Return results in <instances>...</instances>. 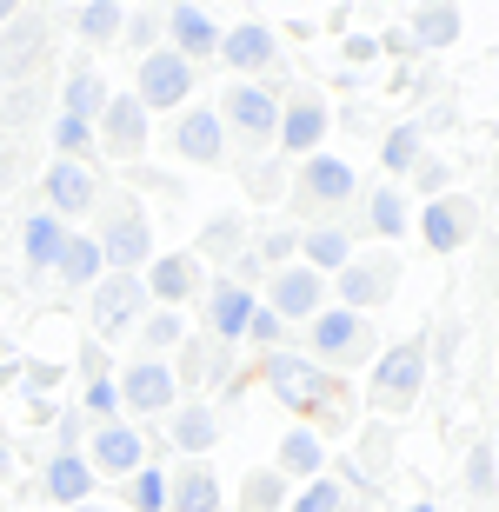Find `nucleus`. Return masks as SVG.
<instances>
[{
	"label": "nucleus",
	"mask_w": 499,
	"mask_h": 512,
	"mask_svg": "<svg viewBox=\"0 0 499 512\" xmlns=\"http://www.w3.org/2000/svg\"><path fill=\"white\" fill-rule=\"evenodd\" d=\"M40 193H47V213L54 220H80V213L100 207V180L87 160H47L40 167Z\"/></svg>",
	"instance_id": "dca6fc26"
},
{
	"label": "nucleus",
	"mask_w": 499,
	"mask_h": 512,
	"mask_svg": "<svg viewBox=\"0 0 499 512\" xmlns=\"http://www.w3.org/2000/svg\"><path fill=\"white\" fill-rule=\"evenodd\" d=\"M373 353V320L366 313H346V306H320L307 320V360L313 366H366Z\"/></svg>",
	"instance_id": "f03ea898"
},
{
	"label": "nucleus",
	"mask_w": 499,
	"mask_h": 512,
	"mask_svg": "<svg viewBox=\"0 0 499 512\" xmlns=\"http://www.w3.org/2000/svg\"><path fill=\"white\" fill-rule=\"evenodd\" d=\"M27 173H34V160H27V133H7V140H0V193L20 187Z\"/></svg>",
	"instance_id": "09e8293b"
},
{
	"label": "nucleus",
	"mask_w": 499,
	"mask_h": 512,
	"mask_svg": "<svg viewBox=\"0 0 499 512\" xmlns=\"http://www.w3.org/2000/svg\"><path fill=\"white\" fill-rule=\"evenodd\" d=\"M240 180H247V193L260 200V207H273V200L287 193V160H267V153H253L247 167H240Z\"/></svg>",
	"instance_id": "ea45409f"
},
{
	"label": "nucleus",
	"mask_w": 499,
	"mask_h": 512,
	"mask_svg": "<svg viewBox=\"0 0 499 512\" xmlns=\"http://www.w3.org/2000/svg\"><path fill=\"white\" fill-rule=\"evenodd\" d=\"M100 107H107V80H100V67H94V60H80L74 74H67L60 114H74V120H87V127H94V120H100Z\"/></svg>",
	"instance_id": "e433bc0d"
},
{
	"label": "nucleus",
	"mask_w": 499,
	"mask_h": 512,
	"mask_svg": "<svg viewBox=\"0 0 499 512\" xmlns=\"http://www.w3.org/2000/svg\"><path fill=\"white\" fill-rule=\"evenodd\" d=\"M460 7H420V14L406 20V47H426V54H446L453 40H460Z\"/></svg>",
	"instance_id": "c9c22d12"
},
{
	"label": "nucleus",
	"mask_w": 499,
	"mask_h": 512,
	"mask_svg": "<svg viewBox=\"0 0 499 512\" xmlns=\"http://www.w3.org/2000/svg\"><path fill=\"white\" fill-rule=\"evenodd\" d=\"M193 80H200V67H187V60L173 54V47H154L147 60H134V100L140 114H180V107H193Z\"/></svg>",
	"instance_id": "7ed1b4c3"
},
{
	"label": "nucleus",
	"mask_w": 499,
	"mask_h": 512,
	"mask_svg": "<svg viewBox=\"0 0 499 512\" xmlns=\"http://www.w3.org/2000/svg\"><path fill=\"white\" fill-rule=\"evenodd\" d=\"M340 54L353 60V67H366V60L380 54V40H373V34H346V47H340Z\"/></svg>",
	"instance_id": "6e6d98bb"
},
{
	"label": "nucleus",
	"mask_w": 499,
	"mask_h": 512,
	"mask_svg": "<svg viewBox=\"0 0 499 512\" xmlns=\"http://www.w3.org/2000/svg\"><path fill=\"white\" fill-rule=\"evenodd\" d=\"M173 153L187 160V167H220L227 160V127L213 107H180L173 114Z\"/></svg>",
	"instance_id": "4be33fe9"
},
{
	"label": "nucleus",
	"mask_w": 499,
	"mask_h": 512,
	"mask_svg": "<svg viewBox=\"0 0 499 512\" xmlns=\"http://www.w3.org/2000/svg\"><path fill=\"white\" fill-rule=\"evenodd\" d=\"M80 419H87V426H114V419H120L114 380H87V386H80Z\"/></svg>",
	"instance_id": "c03bdc74"
},
{
	"label": "nucleus",
	"mask_w": 499,
	"mask_h": 512,
	"mask_svg": "<svg viewBox=\"0 0 499 512\" xmlns=\"http://www.w3.org/2000/svg\"><path fill=\"white\" fill-rule=\"evenodd\" d=\"M74 27H80V40L107 47V40H120V27H127V7H120V0H87L74 14Z\"/></svg>",
	"instance_id": "4c0bfd02"
},
{
	"label": "nucleus",
	"mask_w": 499,
	"mask_h": 512,
	"mask_svg": "<svg viewBox=\"0 0 499 512\" xmlns=\"http://www.w3.org/2000/svg\"><path fill=\"white\" fill-rule=\"evenodd\" d=\"M87 433H94V426L80 419V406H60V413H54V453H80Z\"/></svg>",
	"instance_id": "3c124183"
},
{
	"label": "nucleus",
	"mask_w": 499,
	"mask_h": 512,
	"mask_svg": "<svg viewBox=\"0 0 499 512\" xmlns=\"http://www.w3.org/2000/svg\"><path fill=\"white\" fill-rule=\"evenodd\" d=\"M54 27L40 14H14L7 34H0V87H20V80H40V54H47Z\"/></svg>",
	"instance_id": "a211bd4d"
},
{
	"label": "nucleus",
	"mask_w": 499,
	"mask_h": 512,
	"mask_svg": "<svg viewBox=\"0 0 499 512\" xmlns=\"http://www.w3.org/2000/svg\"><path fill=\"white\" fill-rule=\"evenodd\" d=\"M293 486L280 473H247L240 479V512H287Z\"/></svg>",
	"instance_id": "58836bf2"
},
{
	"label": "nucleus",
	"mask_w": 499,
	"mask_h": 512,
	"mask_svg": "<svg viewBox=\"0 0 499 512\" xmlns=\"http://www.w3.org/2000/svg\"><path fill=\"white\" fill-rule=\"evenodd\" d=\"M213 114H220L227 140L240 133V140H247V147L260 153V147H273V127H280V94H273L267 80H233L227 100H220Z\"/></svg>",
	"instance_id": "6e6552de"
},
{
	"label": "nucleus",
	"mask_w": 499,
	"mask_h": 512,
	"mask_svg": "<svg viewBox=\"0 0 499 512\" xmlns=\"http://www.w3.org/2000/svg\"><path fill=\"white\" fill-rule=\"evenodd\" d=\"M140 313H147V286L140 273H107V280L87 293V340H120V333H134Z\"/></svg>",
	"instance_id": "0eeeda50"
},
{
	"label": "nucleus",
	"mask_w": 499,
	"mask_h": 512,
	"mask_svg": "<svg viewBox=\"0 0 499 512\" xmlns=\"http://www.w3.org/2000/svg\"><path fill=\"white\" fill-rule=\"evenodd\" d=\"M253 260L273 266V273H280V266H293V260H300V227H267L260 240H253Z\"/></svg>",
	"instance_id": "37998d69"
},
{
	"label": "nucleus",
	"mask_w": 499,
	"mask_h": 512,
	"mask_svg": "<svg viewBox=\"0 0 499 512\" xmlns=\"http://www.w3.org/2000/svg\"><path fill=\"white\" fill-rule=\"evenodd\" d=\"M327 133H333V107L320 87H300V94L280 100V127H273V147L287 153L293 167L313 160V153H327Z\"/></svg>",
	"instance_id": "39448f33"
},
{
	"label": "nucleus",
	"mask_w": 499,
	"mask_h": 512,
	"mask_svg": "<svg viewBox=\"0 0 499 512\" xmlns=\"http://www.w3.org/2000/svg\"><path fill=\"white\" fill-rule=\"evenodd\" d=\"M60 247H67V220H54L47 207H34L20 220V266H27L34 280H47L60 266Z\"/></svg>",
	"instance_id": "bb28decb"
},
{
	"label": "nucleus",
	"mask_w": 499,
	"mask_h": 512,
	"mask_svg": "<svg viewBox=\"0 0 499 512\" xmlns=\"http://www.w3.org/2000/svg\"><path fill=\"white\" fill-rule=\"evenodd\" d=\"M94 466H87V459L80 453H47V466H40V493H47V506H87V499H94Z\"/></svg>",
	"instance_id": "a878e982"
},
{
	"label": "nucleus",
	"mask_w": 499,
	"mask_h": 512,
	"mask_svg": "<svg viewBox=\"0 0 499 512\" xmlns=\"http://www.w3.org/2000/svg\"><path fill=\"white\" fill-rule=\"evenodd\" d=\"M406 180H413L426 200H446V193H453V160H433V153H426V160L406 173Z\"/></svg>",
	"instance_id": "8fccbe9b"
},
{
	"label": "nucleus",
	"mask_w": 499,
	"mask_h": 512,
	"mask_svg": "<svg viewBox=\"0 0 499 512\" xmlns=\"http://www.w3.org/2000/svg\"><path fill=\"white\" fill-rule=\"evenodd\" d=\"M193 326H187V313H167V306H147L140 313V326H134V340H140V360H173V346L187 340Z\"/></svg>",
	"instance_id": "72a5a7b5"
},
{
	"label": "nucleus",
	"mask_w": 499,
	"mask_h": 512,
	"mask_svg": "<svg viewBox=\"0 0 499 512\" xmlns=\"http://www.w3.org/2000/svg\"><path fill=\"white\" fill-rule=\"evenodd\" d=\"M353 253H360V247H353V227H340V220L300 227V266H307V273H320V280H333Z\"/></svg>",
	"instance_id": "cd10ccee"
},
{
	"label": "nucleus",
	"mask_w": 499,
	"mask_h": 512,
	"mask_svg": "<svg viewBox=\"0 0 499 512\" xmlns=\"http://www.w3.org/2000/svg\"><path fill=\"white\" fill-rule=\"evenodd\" d=\"M420 160H426V127H420V120H393V127L380 133V167H386V180L400 187Z\"/></svg>",
	"instance_id": "2f4dec72"
},
{
	"label": "nucleus",
	"mask_w": 499,
	"mask_h": 512,
	"mask_svg": "<svg viewBox=\"0 0 499 512\" xmlns=\"http://www.w3.org/2000/svg\"><path fill=\"white\" fill-rule=\"evenodd\" d=\"M54 280L67 286V293H94V286L107 280V260H100V240H94V233H67Z\"/></svg>",
	"instance_id": "7c9ffc66"
},
{
	"label": "nucleus",
	"mask_w": 499,
	"mask_h": 512,
	"mask_svg": "<svg viewBox=\"0 0 499 512\" xmlns=\"http://www.w3.org/2000/svg\"><path fill=\"white\" fill-rule=\"evenodd\" d=\"M140 286H147V306H167V313H180L187 300H200L207 266L193 260V253H160V260L140 266Z\"/></svg>",
	"instance_id": "f3484780"
},
{
	"label": "nucleus",
	"mask_w": 499,
	"mask_h": 512,
	"mask_svg": "<svg viewBox=\"0 0 499 512\" xmlns=\"http://www.w3.org/2000/svg\"><path fill=\"white\" fill-rule=\"evenodd\" d=\"M0 479H14V453H7V439H0Z\"/></svg>",
	"instance_id": "4d7b16f0"
},
{
	"label": "nucleus",
	"mask_w": 499,
	"mask_h": 512,
	"mask_svg": "<svg viewBox=\"0 0 499 512\" xmlns=\"http://www.w3.org/2000/svg\"><path fill=\"white\" fill-rule=\"evenodd\" d=\"M366 227L380 233V240H406V233H413V200H406V187L380 180V187L366 193Z\"/></svg>",
	"instance_id": "473e14b6"
},
{
	"label": "nucleus",
	"mask_w": 499,
	"mask_h": 512,
	"mask_svg": "<svg viewBox=\"0 0 499 512\" xmlns=\"http://www.w3.org/2000/svg\"><path fill=\"white\" fill-rule=\"evenodd\" d=\"M7 20H14V7H7V0H0V27H7Z\"/></svg>",
	"instance_id": "052dcab7"
},
{
	"label": "nucleus",
	"mask_w": 499,
	"mask_h": 512,
	"mask_svg": "<svg viewBox=\"0 0 499 512\" xmlns=\"http://www.w3.org/2000/svg\"><path fill=\"white\" fill-rule=\"evenodd\" d=\"M173 386H180V399H213L220 386L233 380V346L207 340V333H187V340L173 346Z\"/></svg>",
	"instance_id": "9d476101"
},
{
	"label": "nucleus",
	"mask_w": 499,
	"mask_h": 512,
	"mask_svg": "<svg viewBox=\"0 0 499 512\" xmlns=\"http://www.w3.org/2000/svg\"><path fill=\"white\" fill-rule=\"evenodd\" d=\"M400 512H440V506H433V499H413V506H400Z\"/></svg>",
	"instance_id": "13d9d810"
},
{
	"label": "nucleus",
	"mask_w": 499,
	"mask_h": 512,
	"mask_svg": "<svg viewBox=\"0 0 499 512\" xmlns=\"http://www.w3.org/2000/svg\"><path fill=\"white\" fill-rule=\"evenodd\" d=\"M160 34L173 40V54L187 60V67H200V60L220 54V20H213L207 7H193V0H180L173 14H160Z\"/></svg>",
	"instance_id": "b1692460"
},
{
	"label": "nucleus",
	"mask_w": 499,
	"mask_h": 512,
	"mask_svg": "<svg viewBox=\"0 0 499 512\" xmlns=\"http://www.w3.org/2000/svg\"><path fill=\"white\" fill-rule=\"evenodd\" d=\"M353 193H360V180L333 153H313V160L293 167V207H346Z\"/></svg>",
	"instance_id": "aec40b11"
},
{
	"label": "nucleus",
	"mask_w": 499,
	"mask_h": 512,
	"mask_svg": "<svg viewBox=\"0 0 499 512\" xmlns=\"http://www.w3.org/2000/svg\"><path fill=\"white\" fill-rule=\"evenodd\" d=\"M74 512H114V506H100V499H87V506H74Z\"/></svg>",
	"instance_id": "bf43d9fd"
},
{
	"label": "nucleus",
	"mask_w": 499,
	"mask_h": 512,
	"mask_svg": "<svg viewBox=\"0 0 499 512\" xmlns=\"http://www.w3.org/2000/svg\"><path fill=\"white\" fill-rule=\"evenodd\" d=\"M87 380H114V360H107V346L100 340H80V386Z\"/></svg>",
	"instance_id": "5fc2aeb1"
},
{
	"label": "nucleus",
	"mask_w": 499,
	"mask_h": 512,
	"mask_svg": "<svg viewBox=\"0 0 499 512\" xmlns=\"http://www.w3.org/2000/svg\"><path fill=\"white\" fill-rule=\"evenodd\" d=\"M107 200V193H100ZM107 220H100V260H107V273H140V266L154 260V227H147V213L134 207V200H107Z\"/></svg>",
	"instance_id": "1a4fd4ad"
},
{
	"label": "nucleus",
	"mask_w": 499,
	"mask_h": 512,
	"mask_svg": "<svg viewBox=\"0 0 499 512\" xmlns=\"http://www.w3.org/2000/svg\"><path fill=\"white\" fill-rule=\"evenodd\" d=\"M247 247H253V227L240 220V213H227V220H207V227H200V253H193V260H207V266H233Z\"/></svg>",
	"instance_id": "f704fd0d"
},
{
	"label": "nucleus",
	"mask_w": 499,
	"mask_h": 512,
	"mask_svg": "<svg viewBox=\"0 0 499 512\" xmlns=\"http://www.w3.org/2000/svg\"><path fill=\"white\" fill-rule=\"evenodd\" d=\"M333 293L346 313H380L393 293H400V253H353V260L333 273Z\"/></svg>",
	"instance_id": "423d86ee"
},
{
	"label": "nucleus",
	"mask_w": 499,
	"mask_h": 512,
	"mask_svg": "<svg viewBox=\"0 0 499 512\" xmlns=\"http://www.w3.org/2000/svg\"><path fill=\"white\" fill-rule=\"evenodd\" d=\"M47 140H54L60 160H87V153H94V127H87V120H74V114H54Z\"/></svg>",
	"instance_id": "79ce46f5"
},
{
	"label": "nucleus",
	"mask_w": 499,
	"mask_h": 512,
	"mask_svg": "<svg viewBox=\"0 0 499 512\" xmlns=\"http://www.w3.org/2000/svg\"><path fill=\"white\" fill-rule=\"evenodd\" d=\"M260 306H267L280 326H307L313 313L327 306V280L293 260V266H280V273H267V300H260Z\"/></svg>",
	"instance_id": "4468645a"
},
{
	"label": "nucleus",
	"mask_w": 499,
	"mask_h": 512,
	"mask_svg": "<svg viewBox=\"0 0 499 512\" xmlns=\"http://www.w3.org/2000/svg\"><path fill=\"white\" fill-rule=\"evenodd\" d=\"M426 373H433V353L426 340H393L373 353V373H366V406H380V413H400L413 399L426 393Z\"/></svg>",
	"instance_id": "f257e3e1"
},
{
	"label": "nucleus",
	"mask_w": 499,
	"mask_h": 512,
	"mask_svg": "<svg viewBox=\"0 0 499 512\" xmlns=\"http://www.w3.org/2000/svg\"><path fill=\"white\" fill-rule=\"evenodd\" d=\"M260 380H267V393L280 399V406H293L300 419H313V406L327 399V386L340 380V373H320L307 353H293V346H273V353H260Z\"/></svg>",
	"instance_id": "20e7f679"
},
{
	"label": "nucleus",
	"mask_w": 499,
	"mask_h": 512,
	"mask_svg": "<svg viewBox=\"0 0 499 512\" xmlns=\"http://www.w3.org/2000/svg\"><path fill=\"white\" fill-rule=\"evenodd\" d=\"M247 340L260 346V353H273V346H287V326L273 320L267 306H253V320H247Z\"/></svg>",
	"instance_id": "864d4df0"
},
{
	"label": "nucleus",
	"mask_w": 499,
	"mask_h": 512,
	"mask_svg": "<svg viewBox=\"0 0 499 512\" xmlns=\"http://www.w3.org/2000/svg\"><path fill=\"white\" fill-rule=\"evenodd\" d=\"M120 40H127V47H134V54L147 60V54L160 47V14H127V27H120Z\"/></svg>",
	"instance_id": "603ef678"
},
{
	"label": "nucleus",
	"mask_w": 499,
	"mask_h": 512,
	"mask_svg": "<svg viewBox=\"0 0 499 512\" xmlns=\"http://www.w3.org/2000/svg\"><path fill=\"white\" fill-rule=\"evenodd\" d=\"M94 140L114 153V160H140L147 140H154V120L140 114L134 94H107V107H100V120H94Z\"/></svg>",
	"instance_id": "6ab92c4d"
},
{
	"label": "nucleus",
	"mask_w": 499,
	"mask_h": 512,
	"mask_svg": "<svg viewBox=\"0 0 499 512\" xmlns=\"http://www.w3.org/2000/svg\"><path fill=\"white\" fill-rule=\"evenodd\" d=\"M227 493H220V473L213 459H180L167 473V512H220Z\"/></svg>",
	"instance_id": "393cba45"
},
{
	"label": "nucleus",
	"mask_w": 499,
	"mask_h": 512,
	"mask_svg": "<svg viewBox=\"0 0 499 512\" xmlns=\"http://www.w3.org/2000/svg\"><path fill=\"white\" fill-rule=\"evenodd\" d=\"M240 80H267L280 67V34H273L267 20H240V27H220V54Z\"/></svg>",
	"instance_id": "2eb2a0df"
},
{
	"label": "nucleus",
	"mask_w": 499,
	"mask_h": 512,
	"mask_svg": "<svg viewBox=\"0 0 499 512\" xmlns=\"http://www.w3.org/2000/svg\"><path fill=\"white\" fill-rule=\"evenodd\" d=\"M473 233H480V200L473 193H446V200H426L420 207L426 253H460V247H473Z\"/></svg>",
	"instance_id": "ddd939ff"
},
{
	"label": "nucleus",
	"mask_w": 499,
	"mask_h": 512,
	"mask_svg": "<svg viewBox=\"0 0 499 512\" xmlns=\"http://www.w3.org/2000/svg\"><path fill=\"white\" fill-rule=\"evenodd\" d=\"M80 459L94 466V479H134L140 466H154V459H147V426H127V419L94 426L87 446H80Z\"/></svg>",
	"instance_id": "f8f14e48"
},
{
	"label": "nucleus",
	"mask_w": 499,
	"mask_h": 512,
	"mask_svg": "<svg viewBox=\"0 0 499 512\" xmlns=\"http://www.w3.org/2000/svg\"><path fill=\"white\" fill-rule=\"evenodd\" d=\"M114 393H120V419H167L180 406V386H173V366L167 360H134L114 373Z\"/></svg>",
	"instance_id": "9b49d317"
},
{
	"label": "nucleus",
	"mask_w": 499,
	"mask_h": 512,
	"mask_svg": "<svg viewBox=\"0 0 499 512\" xmlns=\"http://www.w3.org/2000/svg\"><path fill=\"white\" fill-rule=\"evenodd\" d=\"M180 459H213L220 446V413H213V399H180L167 413V433H160Z\"/></svg>",
	"instance_id": "5701e85b"
},
{
	"label": "nucleus",
	"mask_w": 499,
	"mask_h": 512,
	"mask_svg": "<svg viewBox=\"0 0 499 512\" xmlns=\"http://www.w3.org/2000/svg\"><path fill=\"white\" fill-rule=\"evenodd\" d=\"M20 393L34 399V406H47V399L60 393V366H47V360H20Z\"/></svg>",
	"instance_id": "de8ad7c7"
},
{
	"label": "nucleus",
	"mask_w": 499,
	"mask_h": 512,
	"mask_svg": "<svg viewBox=\"0 0 499 512\" xmlns=\"http://www.w3.org/2000/svg\"><path fill=\"white\" fill-rule=\"evenodd\" d=\"M273 473L287 479H300V486H307V479H327V439L313 433V426H287V433H280V466H273Z\"/></svg>",
	"instance_id": "c756f323"
},
{
	"label": "nucleus",
	"mask_w": 499,
	"mask_h": 512,
	"mask_svg": "<svg viewBox=\"0 0 499 512\" xmlns=\"http://www.w3.org/2000/svg\"><path fill=\"white\" fill-rule=\"evenodd\" d=\"M493 466H499V459H493V439H473V453H466V493L480 499V506L493 499Z\"/></svg>",
	"instance_id": "49530a36"
},
{
	"label": "nucleus",
	"mask_w": 499,
	"mask_h": 512,
	"mask_svg": "<svg viewBox=\"0 0 499 512\" xmlns=\"http://www.w3.org/2000/svg\"><path fill=\"white\" fill-rule=\"evenodd\" d=\"M200 300H207V340H220V346H233V340H247V320H253V306H260V293L253 286H240V280H207L200 286Z\"/></svg>",
	"instance_id": "412c9836"
},
{
	"label": "nucleus",
	"mask_w": 499,
	"mask_h": 512,
	"mask_svg": "<svg viewBox=\"0 0 499 512\" xmlns=\"http://www.w3.org/2000/svg\"><path fill=\"white\" fill-rule=\"evenodd\" d=\"M287 512H346L340 479H307V486H300V493L287 499Z\"/></svg>",
	"instance_id": "a18cd8bd"
},
{
	"label": "nucleus",
	"mask_w": 499,
	"mask_h": 512,
	"mask_svg": "<svg viewBox=\"0 0 499 512\" xmlns=\"http://www.w3.org/2000/svg\"><path fill=\"white\" fill-rule=\"evenodd\" d=\"M120 493H127L134 512H167V473L160 466H140L134 479H120Z\"/></svg>",
	"instance_id": "a19ab883"
},
{
	"label": "nucleus",
	"mask_w": 499,
	"mask_h": 512,
	"mask_svg": "<svg viewBox=\"0 0 499 512\" xmlns=\"http://www.w3.org/2000/svg\"><path fill=\"white\" fill-rule=\"evenodd\" d=\"M393 446H400V439H393L386 419H360V426H353V473L366 479V493H380V479L393 473Z\"/></svg>",
	"instance_id": "c85d7f7f"
}]
</instances>
